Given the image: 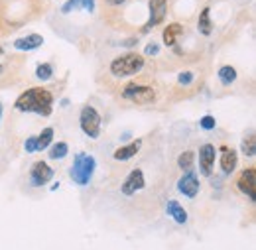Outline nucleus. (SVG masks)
<instances>
[{
    "instance_id": "obj_1",
    "label": "nucleus",
    "mask_w": 256,
    "mask_h": 250,
    "mask_svg": "<svg viewBox=\"0 0 256 250\" xmlns=\"http://www.w3.org/2000/svg\"><path fill=\"white\" fill-rule=\"evenodd\" d=\"M14 106L20 112H34L40 116H50L54 112V94L48 89L32 87L16 98Z\"/></svg>"
},
{
    "instance_id": "obj_2",
    "label": "nucleus",
    "mask_w": 256,
    "mask_h": 250,
    "mask_svg": "<svg viewBox=\"0 0 256 250\" xmlns=\"http://www.w3.org/2000/svg\"><path fill=\"white\" fill-rule=\"evenodd\" d=\"M95 168H96L95 158L91 156V154L79 152L77 156L73 158V166H71L69 176H71L73 184H77V186L85 188V186H89V184H91L93 174H95Z\"/></svg>"
},
{
    "instance_id": "obj_3",
    "label": "nucleus",
    "mask_w": 256,
    "mask_h": 250,
    "mask_svg": "<svg viewBox=\"0 0 256 250\" xmlns=\"http://www.w3.org/2000/svg\"><path fill=\"white\" fill-rule=\"evenodd\" d=\"M144 56L140 54H124V56H118L110 62V73L114 77H130V75H136L138 71H142L144 67Z\"/></svg>"
},
{
    "instance_id": "obj_4",
    "label": "nucleus",
    "mask_w": 256,
    "mask_h": 250,
    "mask_svg": "<svg viewBox=\"0 0 256 250\" xmlns=\"http://www.w3.org/2000/svg\"><path fill=\"white\" fill-rule=\"evenodd\" d=\"M122 98H126L134 104H152L156 100V91L148 85H140V83H128L122 89Z\"/></svg>"
},
{
    "instance_id": "obj_5",
    "label": "nucleus",
    "mask_w": 256,
    "mask_h": 250,
    "mask_svg": "<svg viewBox=\"0 0 256 250\" xmlns=\"http://www.w3.org/2000/svg\"><path fill=\"white\" fill-rule=\"evenodd\" d=\"M79 126H81L85 136H89L93 140L98 138V134H100V114L96 112L95 106L87 104V106L81 108V112H79Z\"/></svg>"
},
{
    "instance_id": "obj_6",
    "label": "nucleus",
    "mask_w": 256,
    "mask_h": 250,
    "mask_svg": "<svg viewBox=\"0 0 256 250\" xmlns=\"http://www.w3.org/2000/svg\"><path fill=\"white\" fill-rule=\"evenodd\" d=\"M144 188H146L144 172L136 168V170H132V172L128 174L126 180L122 182V186H120V193H122V195H126V197H132V195H136L138 191H142Z\"/></svg>"
},
{
    "instance_id": "obj_7",
    "label": "nucleus",
    "mask_w": 256,
    "mask_h": 250,
    "mask_svg": "<svg viewBox=\"0 0 256 250\" xmlns=\"http://www.w3.org/2000/svg\"><path fill=\"white\" fill-rule=\"evenodd\" d=\"M236 188L242 195H246L250 201L256 199V170L254 168H246L238 180H236Z\"/></svg>"
},
{
    "instance_id": "obj_8",
    "label": "nucleus",
    "mask_w": 256,
    "mask_h": 250,
    "mask_svg": "<svg viewBox=\"0 0 256 250\" xmlns=\"http://www.w3.org/2000/svg\"><path fill=\"white\" fill-rule=\"evenodd\" d=\"M54 178V170L44 162V160H38L30 170V182H32L36 188H44L46 184H50Z\"/></svg>"
},
{
    "instance_id": "obj_9",
    "label": "nucleus",
    "mask_w": 256,
    "mask_h": 250,
    "mask_svg": "<svg viewBox=\"0 0 256 250\" xmlns=\"http://www.w3.org/2000/svg\"><path fill=\"white\" fill-rule=\"evenodd\" d=\"M150 18L146 22V26L142 28L144 32H150L154 26H158L162 20L166 18V10H168V0H150Z\"/></svg>"
},
{
    "instance_id": "obj_10",
    "label": "nucleus",
    "mask_w": 256,
    "mask_h": 250,
    "mask_svg": "<svg viewBox=\"0 0 256 250\" xmlns=\"http://www.w3.org/2000/svg\"><path fill=\"white\" fill-rule=\"evenodd\" d=\"M199 180H197V174L195 172H186L182 178H180V182H178V191L182 193V195H186V197H190L193 199L197 193H199Z\"/></svg>"
},
{
    "instance_id": "obj_11",
    "label": "nucleus",
    "mask_w": 256,
    "mask_h": 250,
    "mask_svg": "<svg viewBox=\"0 0 256 250\" xmlns=\"http://www.w3.org/2000/svg\"><path fill=\"white\" fill-rule=\"evenodd\" d=\"M215 156H217V150L213 144H203L199 148V170L203 176H211V170H213V164H215Z\"/></svg>"
},
{
    "instance_id": "obj_12",
    "label": "nucleus",
    "mask_w": 256,
    "mask_h": 250,
    "mask_svg": "<svg viewBox=\"0 0 256 250\" xmlns=\"http://www.w3.org/2000/svg\"><path fill=\"white\" fill-rule=\"evenodd\" d=\"M140 148H142V140H132L130 144H124V146L116 148L112 158L116 162H126V160H132V158L136 156L140 152Z\"/></svg>"
},
{
    "instance_id": "obj_13",
    "label": "nucleus",
    "mask_w": 256,
    "mask_h": 250,
    "mask_svg": "<svg viewBox=\"0 0 256 250\" xmlns=\"http://www.w3.org/2000/svg\"><path fill=\"white\" fill-rule=\"evenodd\" d=\"M44 44V38L40 34H30V36H24V38H18L14 42V48L18 52H32V50H38L40 46Z\"/></svg>"
},
{
    "instance_id": "obj_14",
    "label": "nucleus",
    "mask_w": 256,
    "mask_h": 250,
    "mask_svg": "<svg viewBox=\"0 0 256 250\" xmlns=\"http://www.w3.org/2000/svg\"><path fill=\"white\" fill-rule=\"evenodd\" d=\"M236 162H238V156H236V150L228 148V146H223L221 148V170H223L226 176H230L236 168Z\"/></svg>"
},
{
    "instance_id": "obj_15",
    "label": "nucleus",
    "mask_w": 256,
    "mask_h": 250,
    "mask_svg": "<svg viewBox=\"0 0 256 250\" xmlns=\"http://www.w3.org/2000/svg\"><path fill=\"white\" fill-rule=\"evenodd\" d=\"M166 213H168L170 219H174V222H178V224H186L188 222V211L184 209V205H180L174 199L166 203Z\"/></svg>"
},
{
    "instance_id": "obj_16",
    "label": "nucleus",
    "mask_w": 256,
    "mask_h": 250,
    "mask_svg": "<svg viewBox=\"0 0 256 250\" xmlns=\"http://www.w3.org/2000/svg\"><path fill=\"white\" fill-rule=\"evenodd\" d=\"M71 10H85V12H95V0H67L62 6V12L69 14Z\"/></svg>"
},
{
    "instance_id": "obj_17",
    "label": "nucleus",
    "mask_w": 256,
    "mask_h": 250,
    "mask_svg": "<svg viewBox=\"0 0 256 250\" xmlns=\"http://www.w3.org/2000/svg\"><path fill=\"white\" fill-rule=\"evenodd\" d=\"M182 34H184V26H182V24H178V22L170 24V26L164 30V44H166L168 48H174L176 42H178V36H182Z\"/></svg>"
},
{
    "instance_id": "obj_18",
    "label": "nucleus",
    "mask_w": 256,
    "mask_h": 250,
    "mask_svg": "<svg viewBox=\"0 0 256 250\" xmlns=\"http://www.w3.org/2000/svg\"><path fill=\"white\" fill-rule=\"evenodd\" d=\"M54 142V128H44L38 136H36V152H44L52 146Z\"/></svg>"
},
{
    "instance_id": "obj_19",
    "label": "nucleus",
    "mask_w": 256,
    "mask_h": 250,
    "mask_svg": "<svg viewBox=\"0 0 256 250\" xmlns=\"http://www.w3.org/2000/svg\"><path fill=\"white\" fill-rule=\"evenodd\" d=\"M197 28H199V32H201L203 36H209V34L213 32V24H211V10H209V6H205V8L201 10L199 20H197Z\"/></svg>"
},
{
    "instance_id": "obj_20",
    "label": "nucleus",
    "mask_w": 256,
    "mask_h": 250,
    "mask_svg": "<svg viewBox=\"0 0 256 250\" xmlns=\"http://www.w3.org/2000/svg\"><path fill=\"white\" fill-rule=\"evenodd\" d=\"M217 77H219V81H221L223 85H232V83L236 81V69L230 67V65H223V67L219 69Z\"/></svg>"
},
{
    "instance_id": "obj_21",
    "label": "nucleus",
    "mask_w": 256,
    "mask_h": 250,
    "mask_svg": "<svg viewBox=\"0 0 256 250\" xmlns=\"http://www.w3.org/2000/svg\"><path fill=\"white\" fill-rule=\"evenodd\" d=\"M67 154H69V146L65 142H58L50 148V158L52 160H64Z\"/></svg>"
},
{
    "instance_id": "obj_22",
    "label": "nucleus",
    "mask_w": 256,
    "mask_h": 250,
    "mask_svg": "<svg viewBox=\"0 0 256 250\" xmlns=\"http://www.w3.org/2000/svg\"><path fill=\"white\" fill-rule=\"evenodd\" d=\"M36 77H38L40 81H50V79L54 77V65H52V63H42V65H38Z\"/></svg>"
},
{
    "instance_id": "obj_23",
    "label": "nucleus",
    "mask_w": 256,
    "mask_h": 250,
    "mask_svg": "<svg viewBox=\"0 0 256 250\" xmlns=\"http://www.w3.org/2000/svg\"><path fill=\"white\" fill-rule=\"evenodd\" d=\"M193 162H195V154L193 152H184L178 158V166L184 170V172H193Z\"/></svg>"
},
{
    "instance_id": "obj_24",
    "label": "nucleus",
    "mask_w": 256,
    "mask_h": 250,
    "mask_svg": "<svg viewBox=\"0 0 256 250\" xmlns=\"http://www.w3.org/2000/svg\"><path fill=\"white\" fill-rule=\"evenodd\" d=\"M242 152L246 154L248 158H254L256 156V140H254V134H248L244 140H242Z\"/></svg>"
},
{
    "instance_id": "obj_25",
    "label": "nucleus",
    "mask_w": 256,
    "mask_h": 250,
    "mask_svg": "<svg viewBox=\"0 0 256 250\" xmlns=\"http://www.w3.org/2000/svg\"><path fill=\"white\" fill-rule=\"evenodd\" d=\"M193 81H195V73H192V71H184V73H180V77H178V83L184 85V87L192 85Z\"/></svg>"
},
{
    "instance_id": "obj_26",
    "label": "nucleus",
    "mask_w": 256,
    "mask_h": 250,
    "mask_svg": "<svg viewBox=\"0 0 256 250\" xmlns=\"http://www.w3.org/2000/svg\"><path fill=\"white\" fill-rule=\"evenodd\" d=\"M217 124V120H215V116H211V114H207V116H203L201 120H199V126L203 128V130H213Z\"/></svg>"
},
{
    "instance_id": "obj_27",
    "label": "nucleus",
    "mask_w": 256,
    "mask_h": 250,
    "mask_svg": "<svg viewBox=\"0 0 256 250\" xmlns=\"http://www.w3.org/2000/svg\"><path fill=\"white\" fill-rule=\"evenodd\" d=\"M24 150L30 152V154L36 152V136H28V138H26V142H24Z\"/></svg>"
},
{
    "instance_id": "obj_28",
    "label": "nucleus",
    "mask_w": 256,
    "mask_h": 250,
    "mask_svg": "<svg viewBox=\"0 0 256 250\" xmlns=\"http://www.w3.org/2000/svg\"><path fill=\"white\" fill-rule=\"evenodd\" d=\"M144 52H146V56H158V52H160V46L152 42V44H148V46H146V50H144Z\"/></svg>"
},
{
    "instance_id": "obj_29",
    "label": "nucleus",
    "mask_w": 256,
    "mask_h": 250,
    "mask_svg": "<svg viewBox=\"0 0 256 250\" xmlns=\"http://www.w3.org/2000/svg\"><path fill=\"white\" fill-rule=\"evenodd\" d=\"M106 2H108V4H122L124 0H106Z\"/></svg>"
},
{
    "instance_id": "obj_30",
    "label": "nucleus",
    "mask_w": 256,
    "mask_h": 250,
    "mask_svg": "<svg viewBox=\"0 0 256 250\" xmlns=\"http://www.w3.org/2000/svg\"><path fill=\"white\" fill-rule=\"evenodd\" d=\"M0 122H2V102H0Z\"/></svg>"
},
{
    "instance_id": "obj_31",
    "label": "nucleus",
    "mask_w": 256,
    "mask_h": 250,
    "mask_svg": "<svg viewBox=\"0 0 256 250\" xmlns=\"http://www.w3.org/2000/svg\"><path fill=\"white\" fill-rule=\"evenodd\" d=\"M0 56H2V48H0ZM0 69H2V67H0Z\"/></svg>"
}]
</instances>
